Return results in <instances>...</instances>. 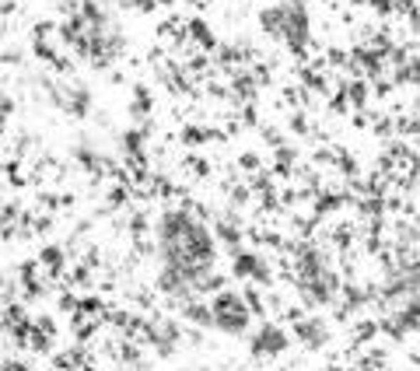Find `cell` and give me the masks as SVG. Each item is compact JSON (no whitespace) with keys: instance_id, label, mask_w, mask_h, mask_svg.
Returning <instances> with one entry per match:
<instances>
[{"instance_id":"6da1fadb","label":"cell","mask_w":420,"mask_h":371,"mask_svg":"<svg viewBox=\"0 0 420 371\" xmlns=\"http://www.w3.org/2000/svg\"><path fill=\"white\" fill-rule=\"evenodd\" d=\"M259 28L294 56L312 53V7H308V0H273L270 7L259 11Z\"/></svg>"},{"instance_id":"7a4b0ae2","label":"cell","mask_w":420,"mask_h":371,"mask_svg":"<svg viewBox=\"0 0 420 371\" xmlns=\"http://www.w3.org/2000/svg\"><path fill=\"white\" fill-rule=\"evenodd\" d=\"M39 88L46 91V98H49V105L53 109H60L63 116H70V120H88L91 116V109H95V95H91V88L78 78H39Z\"/></svg>"},{"instance_id":"3957f363","label":"cell","mask_w":420,"mask_h":371,"mask_svg":"<svg viewBox=\"0 0 420 371\" xmlns=\"http://www.w3.org/2000/svg\"><path fill=\"white\" fill-rule=\"evenodd\" d=\"M210 308H214V330L224 336H246L252 330V308L246 301V294L235 288H224L217 294H210Z\"/></svg>"},{"instance_id":"277c9868","label":"cell","mask_w":420,"mask_h":371,"mask_svg":"<svg viewBox=\"0 0 420 371\" xmlns=\"http://www.w3.org/2000/svg\"><path fill=\"white\" fill-rule=\"evenodd\" d=\"M291 343L294 336L288 330V323H280V319H259L256 330L249 333V354L256 361H277L288 354Z\"/></svg>"},{"instance_id":"5b68a950","label":"cell","mask_w":420,"mask_h":371,"mask_svg":"<svg viewBox=\"0 0 420 371\" xmlns=\"http://www.w3.org/2000/svg\"><path fill=\"white\" fill-rule=\"evenodd\" d=\"M231 277L242 281V284H256V288H273L277 284V266L256 252V249H242L238 256H231Z\"/></svg>"},{"instance_id":"8992f818","label":"cell","mask_w":420,"mask_h":371,"mask_svg":"<svg viewBox=\"0 0 420 371\" xmlns=\"http://www.w3.org/2000/svg\"><path fill=\"white\" fill-rule=\"evenodd\" d=\"M291 336H294V343H298L301 350L319 354V350H326V347L333 343V326H330L322 315L305 312L298 323H291Z\"/></svg>"},{"instance_id":"52a82bcc","label":"cell","mask_w":420,"mask_h":371,"mask_svg":"<svg viewBox=\"0 0 420 371\" xmlns=\"http://www.w3.org/2000/svg\"><path fill=\"white\" fill-rule=\"evenodd\" d=\"M36 259H39L42 273L49 281H67V273H70V249L63 242H42Z\"/></svg>"},{"instance_id":"ba28073f","label":"cell","mask_w":420,"mask_h":371,"mask_svg":"<svg viewBox=\"0 0 420 371\" xmlns=\"http://www.w3.org/2000/svg\"><path fill=\"white\" fill-rule=\"evenodd\" d=\"M179 319H182L186 326H196V330H214V308H210V301H204V298L186 301V305L179 308Z\"/></svg>"},{"instance_id":"9c48e42d","label":"cell","mask_w":420,"mask_h":371,"mask_svg":"<svg viewBox=\"0 0 420 371\" xmlns=\"http://www.w3.org/2000/svg\"><path fill=\"white\" fill-rule=\"evenodd\" d=\"M298 147L294 144H280V147H273V175H280V179H294V172H298Z\"/></svg>"},{"instance_id":"30bf717a","label":"cell","mask_w":420,"mask_h":371,"mask_svg":"<svg viewBox=\"0 0 420 371\" xmlns=\"http://www.w3.org/2000/svg\"><path fill=\"white\" fill-rule=\"evenodd\" d=\"M186 36H189V42H196L204 53H217V49H221L204 18H189V21H186Z\"/></svg>"},{"instance_id":"8fae6325","label":"cell","mask_w":420,"mask_h":371,"mask_svg":"<svg viewBox=\"0 0 420 371\" xmlns=\"http://www.w3.org/2000/svg\"><path fill=\"white\" fill-rule=\"evenodd\" d=\"M238 172H246V175H256V172H263V158H259V151H242L238 155V162H235Z\"/></svg>"},{"instance_id":"7c38bea8","label":"cell","mask_w":420,"mask_h":371,"mask_svg":"<svg viewBox=\"0 0 420 371\" xmlns=\"http://www.w3.org/2000/svg\"><path fill=\"white\" fill-rule=\"evenodd\" d=\"M36 326H39L42 333H49V336H56V333H60V326H56V319H53V315H39V319H36Z\"/></svg>"},{"instance_id":"4fadbf2b","label":"cell","mask_w":420,"mask_h":371,"mask_svg":"<svg viewBox=\"0 0 420 371\" xmlns=\"http://www.w3.org/2000/svg\"><path fill=\"white\" fill-rule=\"evenodd\" d=\"M18 60H21V49H18V46H11V49L4 53V63H7V67H14Z\"/></svg>"}]
</instances>
